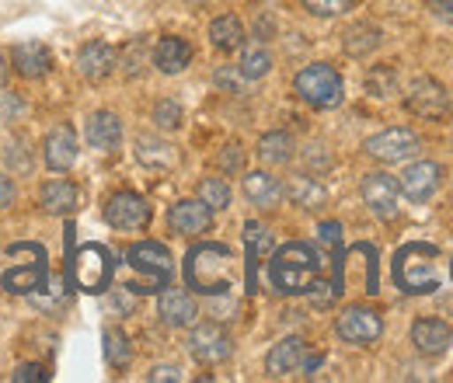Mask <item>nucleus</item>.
<instances>
[{"mask_svg":"<svg viewBox=\"0 0 453 383\" xmlns=\"http://www.w3.org/2000/svg\"><path fill=\"white\" fill-rule=\"evenodd\" d=\"M188 352H192L203 366H217V363L230 359L234 338H230L220 325L206 321V325H196V328H192V334H188Z\"/></svg>","mask_w":453,"mask_h":383,"instance_id":"obj_9","label":"nucleus"},{"mask_svg":"<svg viewBox=\"0 0 453 383\" xmlns=\"http://www.w3.org/2000/svg\"><path fill=\"white\" fill-rule=\"evenodd\" d=\"M199 199H203L210 210H226V206H230V185H226L224 178H203Z\"/></svg>","mask_w":453,"mask_h":383,"instance_id":"obj_33","label":"nucleus"},{"mask_svg":"<svg viewBox=\"0 0 453 383\" xmlns=\"http://www.w3.org/2000/svg\"><path fill=\"white\" fill-rule=\"evenodd\" d=\"M102 349H105V363H109L112 370H126L129 359H133L129 338H126V331H119V328H109L102 334Z\"/></svg>","mask_w":453,"mask_h":383,"instance_id":"obj_31","label":"nucleus"},{"mask_svg":"<svg viewBox=\"0 0 453 383\" xmlns=\"http://www.w3.org/2000/svg\"><path fill=\"white\" fill-rule=\"evenodd\" d=\"M28 300H32L39 310H59V307H66L63 279H53V282H50V293H46V289H42V293H28Z\"/></svg>","mask_w":453,"mask_h":383,"instance_id":"obj_36","label":"nucleus"},{"mask_svg":"<svg viewBox=\"0 0 453 383\" xmlns=\"http://www.w3.org/2000/svg\"><path fill=\"white\" fill-rule=\"evenodd\" d=\"M7 251H14V255H21V258H25V262L11 265V269L4 272V279H0V286H4L7 293L28 296V293H35V289H42V286L50 282V255H46V248H42V244L18 241V244H11Z\"/></svg>","mask_w":453,"mask_h":383,"instance_id":"obj_5","label":"nucleus"},{"mask_svg":"<svg viewBox=\"0 0 453 383\" xmlns=\"http://www.w3.org/2000/svg\"><path fill=\"white\" fill-rule=\"evenodd\" d=\"M345 53L349 56H370L377 46H380V28H373V25H366V21H359V25H352L349 32H345Z\"/></svg>","mask_w":453,"mask_h":383,"instance_id":"obj_30","label":"nucleus"},{"mask_svg":"<svg viewBox=\"0 0 453 383\" xmlns=\"http://www.w3.org/2000/svg\"><path fill=\"white\" fill-rule=\"evenodd\" d=\"M157 314H161V321L171 325V328H188V325H196L199 307H196V300L185 289L165 286V293L157 296Z\"/></svg>","mask_w":453,"mask_h":383,"instance_id":"obj_16","label":"nucleus"},{"mask_svg":"<svg viewBox=\"0 0 453 383\" xmlns=\"http://www.w3.org/2000/svg\"><path fill=\"white\" fill-rule=\"evenodd\" d=\"M258 157H262L265 165H286V161L293 157V140H289V133H265V136L258 140Z\"/></svg>","mask_w":453,"mask_h":383,"instance_id":"obj_32","label":"nucleus"},{"mask_svg":"<svg viewBox=\"0 0 453 383\" xmlns=\"http://www.w3.org/2000/svg\"><path fill=\"white\" fill-rule=\"evenodd\" d=\"M66 275L73 279L77 289L84 293H105L115 275V262L105 244H84L70 262H66Z\"/></svg>","mask_w":453,"mask_h":383,"instance_id":"obj_6","label":"nucleus"},{"mask_svg":"<svg viewBox=\"0 0 453 383\" xmlns=\"http://www.w3.org/2000/svg\"><path fill=\"white\" fill-rule=\"evenodd\" d=\"M244 195L258 210H276L283 203V185L269 171H251V174H244Z\"/></svg>","mask_w":453,"mask_h":383,"instance_id":"obj_23","label":"nucleus"},{"mask_svg":"<svg viewBox=\"0 0 453 383\" xmlns=\"http://www.w3.org/2000/svg\"><path fill=\"white\" fill-rule=\"evenodd\" d=\"M397 199H401V185H397V178L384 174V171H373V174L363 178V203L370 206L373 217L395 219Z\"/></svg>","mask_w":453,"mask_h":383,"instance_id":"obj_10","label":"nucleus"},{"mask_svg":"<svg viewBox=\"0 0 453 383\" xmlns=\"http://www.w3.org/2000/svg\"><path fill=\"white\" fill-rule=\"evenodd\" d=\"M296 95H300L311 109H335V105H342L345 88H342V77L335 66H328V63H311V66H303V70L296 73Z\"/></svg>","mask_w":453,"mask_h":383,"instance_id":"obj_7","label":"nucleus"},{"mask_svg":"<svg viewBox=\"0 0 453 383\" xmlns=\"http://www.w3.org/2000/svg\"><path fill=\"white\" fill-rule=\"evenodd\" d=\"M244 251H248V289L255 293V286H258V265L273 255V234H269V226H262L258 219L244 223Z\"/></svg>","mask_w":453,"mask_h":383,"instance_id":"obj_17","label":"nucleus"},{"mask_svg":"<svg viewBox=\"0 0 453 383\" xmlns=\"http://www.w3.org/2000/svg\"><path fill=\"white\" fill-rule=\"evenodd\" d=\"M188 63H192V46L185 39H178V35H165L154 46V66L161 73H181Z\"/></svg>","mask_w":453,"mask_h":383,"instance_id":"obj_25","label":"nucleus"},{"mask_svg":"<svg viewBox=\"0 0 453 383\" xmlns=\"http://www.w3.org/2000/svg\"><path fill=\"white\" fill-rule=\"evenodd\" d=\"M303 7L318 18H339L352 7V0H303Z\"/></svg>","mask_w":453,"mask_h":383,"instance_id":"obj_38","label":"nucleus"},{"mask_svg":"<svg viewBox=\"0 0 453 383\" xmlns=\"http://www.w3.org/2000/svg\"><path fill=\"white\" fill-rule=\"evenodd\" d=\"M450 325L436 321V318H422L411 325V345L422 352V356H443L450 349Z\"/></svg>","mask_w":453,"mask_h":383,"instance_id":"obj_19","label":"nucleus"},{"mask_svg":"<svg viewBox=\"0 0 453 383\" xmlns=\"http://www.w3.org/2000/svg\"><path fill=\"white\" fill-rule=\"evenodd\" d=\"M84 136H88V143H91L95 150L112 154L115 147L122 143V122H119V115H115V111H95V115L88 119Z\"/></svg>","mask_w":453,"mask_h":383,"instance_id":"obj_21","label":"nucleus"},{"mask_svg":"<svg viewBox=\"0 0 453 383\" xmlns=\"http://www.w3.org/2000/svg\"><path fill=\"white\" fill-rule=\"evenodd\" d=\"M46 377H50V373H46L39 363H25V366H18V370L11 373V383H42Z\"/></svg>","mask_w":453,"mask_h":383,"instance_id":"obj_40","label":"nucleus"},{"mask_svg":"<svg viewBox=\"0 0 453 383\" xmlns=\"http://www.w3.org/2000/svg\"><path fill=\"white\" fill-rule=\"evenodd\" d=\"M237 167H241V147L230 143L224 150V171H237Z\"/></svg>","mask_w":453,"mask_h":383,"instance_id":"obj_47","label":"nucleus"},{"mask_svg":"<svg viewBox=\"0 0 453 383\" xmlns=\"http://www.w3.org/2000/svg\"><path fill=\"white\" fill-rule=\"evenodd\" d=\"M303 356H307V345H303V338H283L280 345H273V352L265 356V373L269 377H289V373H296L300 370V363H303Z\"/></svg>","mask_w":453,"mask_h":383,"instance_id":"obj_22","label":"nucleus"},{"mask_svg":"<svg viewBox=\"0 0 453 383\" xmlns=\"http://www.w3.org/2000/svg\"><path fill=\"white\" fill-rule=\"evenodd\" d=\"M286 192H289V199H293L296 206H303V210H311V213H314V210H321V206H325V199H328V192L321 188V181H314L311 174H296V178L289 181V188H286Z\"/></svg>","mask_w":453,"mask_h":383,"instance_id":"obj_29","label":"nucleus"},{"mask_svg":"<svg viewBox=\"0 0 453 383\" xmlns=\"http://www.w3.org/2000/svg\"><path fill=\"white\" fill-rule=\"evenodd\" d=\"M234 251L226 244H196L185 255V282L203 296H220L234 286Z\"/></svg>","mask_w":453,"mask_h":383,"instance_id":"obj_2","label":"nucleus"},{"mask_svg":"<svg viewBox=\"0 0 453 383\" xmlns=\"http://www.w3.org/2000/svg\"><path fill=\"white\" fill-rule=\"evenodd\" d=\"M147 380L150 383H178L181 380V370H178V366H154V370H150V373H147Z\"/></svg>","mask_w":453,"mask_h":383,"instance_id":"obj_42","label":"nucleus"},{"mask_svg":"<svg viewBox=\"0 0 453 383\" xmlns=\"http://www.w3.org/2000/svg\"><path fill=\"white\" fill-rule=\"evenodd\" d=\"M4 70H7V66H4V56H0V80H4Z\"/></svg>","mask_w":453,"mask_h":383,"instance_id":"obj_48","label":"nucleus"},{"mask_svg":"<svg viewBox=\"0 0 453 383\" xmlns=\"http://www.w3.org/2000/svg\"><path fill=\"white\" fill-rule=\"evenodd\" d=\"M321 275V258L311 244L303 241H293V244H283L273 262H269V279L276 286V293H286V296H296V293H307Z\"/></svg>","mask_w":453,"mask_h":383,"instance_id":"obj_3","label":"nucleus"},{"mask_svg":"<svg viewBox=\"0 0 453 383\" xmlns=\"http://www.w3.org/2000/svg\"><path fill=\"white\" fill-rule=\"evenodd\" d=\"M42 161L53 171H70L77 161V136L66 122H59L57 129L46 136V147H42Z\"/></svg>","mask_w":453,"mask_h":383,"instance_id":"obj_18","label":"nucleus"},{"mask_svg":"<svg viewBox=\"0 0 453 383\" xmlns=\"http://www.w3.org/2000/svg\"><path fill=\"white\" fill-rule=\"evenodd\" d=\"M335 331H339L342 341L370 345V341H377V338H380L384 321H380V314H377V310H370V307H349V310H342V318L335 321Z\"/></svg>","mask_w":453,"mask_h":383,"instance_id":"obj_11","label":"nucleus"},{"mask_svg":"<svg viewBox=\"0 0 453 383\" xmlns=\"http://www.w3.org/2000/svg\"><path fill=\"white\" fill-rule=\"evenodd\" d=\"M366 91H370L373 98H388V95H395L397 73L391 70V66H377V70H370V77H366Z\"/></svg>","mask_w":453,"mask_h":383,"instance_id":"obj_34","label":"nucleus"},{"mask_svg":"<svg viewBox=\"0 0 453 383\" xmlns=\"http://www.w3.org/2000/svg\"><path fill=\"white\" fill-rule=\"evenodd\" d=\"M154 122H157L161 129H178V126H181V105L171 102V98L157 102V105H154Z\"/></svg>","mask_w":453,"mask_h":383,"instance_id":"obj_37","label":"nucleus"},{"mask_svg":"<svg viewBox=\"0 0 453 383\" xmlns=\"http://www.w3.org/2000/svg\"><path fill=\"white\" fill-rule=\"evenodd\" d=\"M105 219L115 230H143L150 223V206L136 192H115L105 203Z\"/></svg>","mask_w":453,"mask_h":383,"instance_id":"obj_13","label":"nucleus"},{"mask_svg":"<svg viewBox=\"0 0 453 383\" xmlns=\"http://www.w3.org/2000/svg\"><path fill=\"white\" fill-rule=\"evenodd\" d=\"M210 42L220 50V53H234L244 46V25L234 18V14H220L213 25H210Z\"/></svg>","mask_w":453,"mask_h":383,"instance_id":"obj_28","label":"nucleus"},{"mask_svg":"<svg viewBox=\"0 0 453 383\" xmlns=\"http://www.w3.org/2000/svg\"><path fill=\"white\" fill-rule=\"evenodd\" d=\"M77 199H81V192H77L73 181L57 178V181H46V185H42V206H46L50 213H57V217L73 213V210H77Z\"/></svg>","mask_w":453,"mask_h":383,"instance_id":"obj_27","label":"nucleus"},{"mask_svg":"<svg viewBox=\"0 0 453 383\" xmlns=\"http://www.w3.org/2000/svg\"><path fill=\"white\" fill-rule=\"evenodd\" d=\"M143 50H147V42H143V39H133V42L122 50V59H126V73H129V77H136V73L143 70V66H140V63H143Z\"/></svg>","mask_w":453,"mask_h":383,"instance_id":"obj_39","label":"nucleus"},{"mask_svg":"<svg viewBox=\"0 0 453 383\" xmlns=\"http://www.w3.org/2000/svg\"><path fill=\"white\" fill-rule=\"evenodd\" d=\"M11 199H14V181L7 174H0V210H7Z\"/></svg>","mask_w":453,"mask_h":383,"instance_id":"obj_45","label":"nucleus"},{"mask_svg":"<svg viewBox=\"0 0 453 383\" xmlns=\"http://www.w3.org/2000/svg\"><path fill=\"white\" fill-rule=\"evenodd\" d=\"M269 66H273V59H269L265 50H244V56H241V77H244V80H258V77H265Z\"/></svg>","mask_w":453,"mask_h":383,"instance_id":"obj_35","label":"nucleus"},{"mask_svg":"<svg viewBox=\"0 0 453 383\" xmlns=\"http://www.w3.org/2000/svg\"><path fill=\"white\" fill-rule=\"evenodd\" d=\"M404 105H408V111H415V115H422V119H443V115L450 111V95H447V88H443L440 80L418 77V80L411 84Z\"/></svg>","mask_w":453,"mask_h":383,"instance_id":"obj_12","label":"nucleus"},{"mask_svg":"<svg viewBox=\"0 0 453 383\" xmlns=\"http://www.w3.org/2000/svg\"><path fill=\"white\" fill-rule=\"evenodd\" d=\"M168 223L174 234H181V237H196V234H206V230H210L213 210H210L203 199H181V203L171 206Z\"/></svg>","mask_w":453,"mask_h":383,"instance_id":"obj_14","label":"nucleus"},{"mask_svg":"<svg viewBox=\"0 0 453 383\" xmlns=\"http://www.w3.org/2000/svg\"><path fill=\"white\" fill-rule=\"evenodd\" d=\"M443 282V251L436 244L415 241L395 255V286L411 296H429Z\"/></svg>","mask_w":453,"mask_h":383,"instance_id":"obj_1","label":"nucleus"},{"mask_svg":"<svg viewBox=\"0 0 453 383\" xmlns=\"http://www.w3.org/2000/svg\"><path fill=\"white\" fill-rule=\"evenodd\" d=\"M429 11H433L440 21L453 25V0H429Z\"/></svg>","mask_w":453,"mask_h":383,"instance_id":"obj_44","label":"nucleus"},{"mask_svg":"<svg viewBox=\"0 0 453 383\" xmlns=\"http://www.w3.org/2000/svg\"><path fill=\"white\" fill-rule=\"evenodd\" d=\"M136 161L143 167H154V171H171L178 165V150L165 143V140H154V136H140L136 140Z\"/></svg>","mask_w":453,"mask_h":383,"instance_id":"obj_26","label":"nucleus"},{"mask_svg":"<svg viewBox=\"0 0 453 383\" xmlns=\"http://www.w3.org/2000/svg\"><path fill=\"white\" fill-rule=\"evenodd\" d=\"M7 165L14 167L18 174L32 171V161H28V150H25V143H21V140H14V143L7 147Z\"/></svg>","mask_w":453,"mask_h":383,"instance_id":"obj_41","label":"nucleus"},{"mask_svg":"<svg viewBox=\"0 0 453 383\" xmlns=\"http://www.w3.org/2000/svg\"><path fill=\"white\" fill-rule=\"evenodd\" d=\"M126 262H129V269L140 275V279H133V282H126V289H133V293H157V289H165L171 282V275H174V262H171V251L165 244H157V241H143V244H133L129 251H126Z\"/></svg>","mask_w":453,"mask_h":383,"instance_id":"obj_4","label":"nucleus"},{"mask_svg":"<svg viewBox=\"0 0 453 383\" xmlns=\"http://www.w3.org/2000/svg\"><path fill=\"white\" fill-rule=\"evenodd\" d=\"M418 147H422V140H418L411 129H404V126H395V129H384V133L370 136L363 150H366L373 161L397 165V161H408V157H415V154H418Z\"/></svg>","mask_w":453,"mask_h":383,"instance_id":"obj_8","label":"nucleus"},{"mask_svg":"<svg viewBox=\"0 0 453 383\" xmlns=\"http://www.w3.org/2000/svg\"><path fill=\"white\" fill-rule=\"evenodd\" d=\"M321 237H325L332 248H339V244H342V226H339V223H321Z\"/></svg>","mask_w":453,"mask_h":383,"instance_id":"obj_46","label":"nucleus"},{"mask_svg":"<svg viewBox=\"0 0 453 383\" xmlns=\"http://www.w3.org/2000/svg\"><path fill=\"white\" fill-rule=\"evenodd\" d=\"M440 178H443L440 165H433V161H415V165L401 174V181H397V185H401V192H404L411 203H426V199H433V195H436Z\"/></svg>","mask_w":453,"mask_h":383,"instance_id":"obj_15","label":"nucleus"},{"mask_svg":"<svg viewBox=\"0 0 453 383\" xmlns=\"http://www.w3.org/2000/svg\"><path fill=\"white\" fill-rule=\"evenodd\" d=\"M11 63H14V70H18L21 77L35 80V77H46V73H50L53 56H50V50H46L42 42H21V46H14Z\"/></svg>","mask_w":453,"mask_h":383,"instance_id":"obj_24","label":"nucleus"},{"mask_svg":"<svg viewBox=\"0 0 453 383\" xmlns=\"http://www.w3.org/2000/svg\"><path fill=\"white\" fill-rule=\"evenodd\" d=\"M109 310L129 314V310H133V289H115L112 296H109Z\"/></svg>","mask_w":453,"mask_h":383,"instance_id":"obj_43","label":"nucleus"},{"mask_svg":"<svg viewBox=\"0 0 453 383\" xmlns=\"http://www.w3.org/2000/svg\"><path fill=\"white\" fill-rule=\"evenodd\" d=\"M77 70H81V77L91 80V84L105 80L115 70V50L109 42H88V46L77 53Z\"/></svg>","mask_w":453,"mask_h":383,"instance_id":"obj_20","label":"nucleus"}]
</instances>
